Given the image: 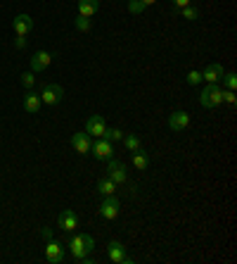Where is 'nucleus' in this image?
Returning a JSON list of instances; mask_svg holds the SVG:
<instances>
[{
	"label": "nucleus",
	"mask_w": 237,
	"mask_h": 264,
	"mask_svg": "<svg viewBox=\"0 0 237 264\" xmlns=\"http://www.w3.org/2000/svg\"><path fill=\"white\" fill-rule=\"evenodd\" d=\"M41 105H43L41 95L34 93V90H29L27 95H24V110H27L29 114H38V112H41Z\"/></svg>",
	"instance_id": "nucleus-16"
},
{
	"label": "nucleus",
	"mask_w": 237,
	"mask_h": 264,
	"mask_svg": "<svg viewBox=\"0 0 237 264\" xmlns=\"http://www.w3.org/2000/svg\"><path fill=\"white\" fill-rule=\"evenodd\" d=\"M178 12L183 14V19H188V21H195V19H199V10H197V7H192V5H188V7H180Z\"/></svg>",
	"instance_id": "nucleus-22"
},
{
	"label": "nucleus",
	"mask_w": 237,
	"mask_h": 264,
	"mask_svg": "<svg viewBox=\"0 0 237 264\" xmlns=\"http://www.w3.org/2000/svg\"><path fill=\"white\" fill-rule=\"evenodd\" d=\"M116 183L112 179H109V176H104V179H100L97 181V193L100 195H104V198H107V195H114L116 193Z\"/></svg>",
	"instance_id": "nucleus-18"
},
{
	"label": "nucleus",
	"mask_w": 237,
	"mask_h": 264,
	"mask_svg": "<svg viewBox=\"0 0 237 264\" xmlns=\"http://www.w3.org/2000/svg\"><path fill=\"white\" fill-rule=\"evenodd\" d=\"M41 100H43V105H60L62 100H64V88L62 86H57V84H45L43 86V93H41Z\"/></svg>",
	"instance_id": "nucleus-3"
},
{
	"label": "nucleus",
	"mask_w": 237,
	"mask_h": 264,
	"mask_svg": "<svg viewBox=\"0 0 237 264\" xmlns=\"http://www.w3.org/2000/svg\"><path fill=\"white\" fill-rule=\"evenodd\" d=\"M121 143H123V148H126L128 153H136V150H140V148H142L140 136H136V133H128V136H123Z\"/></svg>",
	"instance_id": "nucleus-20"
},
{
	"label": "nucleus",
	"mask_w": 237,
	"mask_h": 264,
	"mask_svg": "<svg viewBox=\"0 0 237 264\" xmlns=\"http://www.w3.org/2000/svg\"><path fill=\"white\" fill-rule=\"evenodd\" d=\"M14 48H17V50L27 48V36H17V38H14Z\"/></svg>",
	"instance_id": "nucleus-29"
},
{
	"label": "nucleus",
	"mask_w": 237,
	"mask_h": 264,
	"mask_svg": "<svg viewBox=\"0 0 237 264\" xmlns=\"http://www.w3.org/2000/svg\"><path fill=\"white\" fill-rule=\"evenodd\" d=\"M185 81H188L190 86H199V84L204 81V79H202V71H197V69L188 71V77H185Z\"/></svg>",
	"instance_id": "nucleus-24"
},
{
	"label": "nucleus",
	"mask_w": 237,
	"mask_h": 264,
	"mask_svg": "<svg viewBox=\"0 0 237 264\" xmlns=\"http://www.w3.org/2000/svg\"><path fill=\"white\" fill-rule=\"evenodd\" d=\"M142 10H145V3H142V0H128L130 14H142Z\"/></svg>",
	"instance_id": "nucleus-25"
},
{
	"label": "nucleus",
	"mask_w": 237,
	"mask_h": 264,
	"mask_svg": "<svg viewBox=\"0 0 237 264\" xmlns=\"http://www.w3.org/2000/svg\"><path fill=\"white\" fill-rule=\"evenodd\" d=\"M74 24H76V29H78V31H83V34H88L90 29H93V21H90V17H81V14H78V17L74 19Z\"/></svg>",
	"instance_id": "nucleus-21"
},
{
	"label": "nucleus",
	"mask_w": 237,
	"mask_h": 264,
	"mask_svg": "<svg viewBox=\"0 0 237 264\" xmlns=\"http://www.w3.org/2000/svg\"><path fill=\"white\" fill-rule=\"evenodd\" d=\"M21 84L27 86L29 90L34 88V86H36V77H34V71H24V74H21Z\"/></svg>",
	"instance_id": "nucleus-26"
},
{
	"label": "nucleus",
	"mask_w": 237,
	"mask_h": 264,
	"mask_svg": "<svg viewBox=\"0 0 237 264\" xmlns=\"http://www.w3.org/2000/svg\"><path fill=\"white\" fill-rule=\"evenodd\" d=\"M223 103H228V105H235L237 103L235 90H223Z\"/></svg>",
	"instance_id": "nucleus-28"
},
{
	"label": "nucleus",
	"mask_w": 237,
	"mask_h": 264,
	"mask_svg": "<svg viewBox=\"0 0 237 264\" xmlns=\"http://www.w3.org/2000/svg\"><path fill=\"white\" fill-rule=\"evenodd\" d=\"M107 176L114 181L116 186H123V183H128V169L123 167L121 162H116L114 157L109 160V167H107Z\"/></svg>",
	"instance_id": "nucleus-4"
},
{
	"label": "nucleus",
	"mask_w": 237,
	"mask_h": 264,
	"mask_svg": "<svg viewBox=\"0 0 237 264\" xmlns=\"http://www.w3.org/2000/svg\"><path fill=\"white\" fill-rule=\"evenodd\" d=\"M171 3H173V10H176V12H178L180 7H188L190 3H192V0H171Z\"/></svg>",
	"instance_id": "nucleus-31"
},
{
	"label": "nucleus",
	"mask_w": 237,
	"mask_h": 264,
	"mask_svg": "<svg viewBox=\"0 0 237 264\" xmlns=\"http://www.w3.org/2000/svg\"><path fill=\"white\" fill-rule=\"evenodd\" d=\"M50 62H52V55L47 50H38L31 57V71H45L50 67Z\"/></svg>",
	"instance_id": "nucleus-14"
},
{
	"label": "nucleus",
	"mask_w": 237,
	"mask_h": 264,
	"mask_svg": "<svg viewBox=\"0 0 237 264\" xmlns=\"http://www.w3.org/2000/svg\"><path fill=\"white\" fill-rule=\"evenodd\" d=\"M100 10V0H78V14L81 17H93Z\"/></svg>",
	"instance_id": "nucleus-17"
},
{
	"label": "nucleus",
	"mask_w": 237,
	"mask_h": 264,
	"mask_svg": "<svg viewBox=\"0 0 237 264\" xmlns=\"http://www.w3.org/2000/svg\"><path fill=\"white\" fill-rule=\"evenodd\" d=\"M107 131V124H104V117L102 114H90L88 122H86V133L90 138H102Z\"/></svg>",
	"instance_id": "nucleus-5"
},
{
	"label": "nucleus",
	"mask_w": 237,
	"mask_h": 264,
	"mask_svg": "<svg viewBox=\"0 0 237 264\" xmlns=\"http://www.w3.org/2000/svg\"><path fill=\"white\" fill-rule=\"evenodd\" d=\"M90 153L95 155V160L109 162L112 157H114V148H112V143H109L107 138H100V140H95L93 146H90Z\"/></svg>",
	"instance_id": "nucleus-6"
},
{
	"label": "nucleus",
	"mask_w": 237,
	"mask_h": 264,
	"mask_svg": "<svg viewBox=\"0 0 237 264\" xmlns=\"http://www.w3.org/2000/svg\"><path fill=\"white\" fill-rule=\"evenodd\" d=\"M41 233H43V238H45V241H52V238H55V236H52V229H47V226L41 231Z\"/></svg>",
	"instance_id": "nucleus-32"
},
{
	"label": "nucleus",
	"mask_w": 237,
	"mask_h": 264,
	"mask_svg": "<svg viewBox=\"0 0 237 264\" xmlns=\"http://www.w3.org/2000/svg\"><path fill=\"white\" fill-rule=\"evenodd\" d=\"M221 103H223V88H221L218 84L204 86L202 95H199V105L206 107V110H214V107H218Z\"/></svg>",
	"instance_id": "nucleus-1"
},
{
	"label": "nucleus",
	"mask_w": 237,
	"mask_h": 264,
	"mask_svg": "<svg viewBox=\"0 0 237 264\" xmlns=\"http://www.w3.org/2000/svg\"><path fill=\"white\" fill-rule=\"evenodd\" d=\"M45 259L50 264H62L64 262V248H62L57 241H47V245H45Z\"/></svg>",
	"instance_id": "nucleus-11"
},
{
	"label": "nucleus",
	"mask_w": 237,
	"mask_h": 264,
	"mask_svg": "<svg viewBox=\"0 0 237 264\" xmlns=\"http://www.w3.org/2000/svg\"><path fill=\"white\" fill-rule=\"evenodd\" d=\"M57 224H60L62 231H67V233H74L76 229H78V214H76L74 209H64L60 214V219H57Z\"/></svg>",
	"instance_id": "nucleus-10"
},
{
	"label": "nucleus",
	"mask_w": 237,
	"mask_h": 264,
	"mask_svg": "<svg viewBox=\"0 0 237 264\" xmlns=\"http://www.w3.org/2000/svg\"><path fill=\"white\" fill-rule=\"evenodd\" d=\"M188 126H190V114H188V112H180V110H178V112H171V114H169V129H171V131H185V129H188Z\"/></svg>",
	"instance_id": "nucleus-12"
},
{
	"label": "nucleus",
	"mask_w": 237,
	"mask_h": 264,
	"mask_svg": "<svg viewBox=\"0 0 237 264\" xmlns=\"http://www.w3.org/2000/svg\"><path fill=\"white\" fill-rule=\"evenodd\" d=\"M12 29L17 36H29L34 31V19H31L29 14H17L12 21Z\"/></svg>",
	"instance_id": "nucleus-13"
},
{
	"label": "nucleus",
	"mask_w": 237,
	"mask_h": 264,
	"mask_svg": "<svg viewBox=\"0 0 237 264\" xmlns=\"http://www.w3.org/2000/svg\"><path fill=\"white\" fill-rule=\"evenodd\" d=\"M133 167L136 169H140V172H145V169L149 167V155L145 153V150H136V153H133Z\"/></svg>",
	"instance_id": "nucleus-19"
},
{
	"label": "nucleus",
	"mask_w": 237,
	"mask_h": 264,
	"mask_svg": "<svg viewBox=\"0 0 237 264\" xmlns=\"http://www.w3.org/2000/svg\"><path fill=\"white\" fill-rule=\"evenodd\" d=\"M83 241H86V248H88V252H93V248H95V238L90 236V233H83Z\"/></svg>",
	"instance_id": "nucleus-30"
},
{
	"label": "nucleus",
	"mask_w": 237,
	"mask_h": 264,
	"mask_svg": "<svg viewBox=\"0 0 237 264\" xmlns=\"http://www.w3.org/2000/svg\"><path fill=\"white\" fill-rule=\"evenodd\" d=\"M102 138H107L109 143H116V140H121V138H123V131H121V129H107Z\"/></svg>",
	"instance_id": "nucleus-23"
},
{
	"label": "nucleus",
	"mask_w": 237,
	"mask_h": 264,
	"mask_svg": "<svg viewBox=\"0 0 237 264\" xmlns=\"http://www.w3.org/2000/svg\"><path fill=\"white\" fill-rule=\"evenodd\" d=\"M223 64H218V62H214V64H209L206 69L202 71V79L206 81V84H218L221 79H223Z\"/></svg>",
	"instance_id": "nucleus-15"
},
{
	"label": "nucleus",
	"mask_w": 237,
	"mask_h": 264,
	"mask_svg": "<svg viewBox=\"0 0 237 264\" xmlns=\"http://www.w3.org/2000/svg\"><path fill=\"white\" fill-rule=\"evenodd\" d=\"M107 255H109V262H114V264H130L133 262V257L126 252V245H123L121 241H109Z\"/></svg>",
	"instance_id": "nucleus-2"
},
{
	"label": "nucleus",
	"mask_w": 237,
	"mask_h": 264,
	"mask_svg": "<svg viewBox=\"0 0 237 264\" xmlns=\"http://www.w3.org/2000/svg\"><path fill=\"white\" fill-rule=\"evenodd\" d=\"M221 81L225 84V90H235V86H237V77H235V74H223Z\"/></svg>",
	"instance_id": "nucleus-27"
},
{
	"label": "nucleus",
	"mask_w": 237,
	"mask_h": 264,
	"mask_svg": "<svg viewBox=\"0 0 237 264\" xmlns=\"http://www.w3.org/2000/svg\"><path fill=\"white\" fill-rule=\"evenodd\" d=\"M69 250H71V257L74 259H83L86 255H90L88 248H86V241H83V233H74V236L69 238Z\"/></svg>",
	"instance_id": "nucleus-7"
},
{
	"label": "nucleus",
	"mask_w": 237,
	"mask_h": 264,
	"mask_svg": "<svg viewBox=\"0 0 237 264\" xmlns=\"http://www.w3.org/2000/svg\"><path fill=\"white\" fill-rule=\"evenodd\" d=\"M142 3H145V7H147V5H154L156 0H142Z\"/></svg>",
	"instance_id": "nucleus-33"
},
{
	"label": "nucleus",
	"mask_w": 237,
	"mask_h": 264,
	"mask_svg": "<svg viewBox=\"0 0 237 264\" xmlns=\"http://www.w3.org/2000/svg\"><path fill=\"white\" fill-rule=\"evenodd\" d=\"M90 146H93V140L86 131H78V133H71V148H74L78 155H88L90 153Z\"/></svg>",
	"instance_id": "nucleus-9"
},
{
	"label": "nucleus",
	"mask_w": 237,
	"mask_h": 264,
	"mask_svg": "<svg viewBox=\"0 0 237 264\" xmlns=\"http://www.w3.org/2000/svg\"><path fill=\"white\" fill-rule=\"evenodd\" d=\"M119 209H121L119 200H116L114 195H107V198L102 200V205H100V214L104 217L107 222H112V219H116V217H119Z\"/></svg>",
	"instance_id": "nucleus-8"
}]
</instances>
